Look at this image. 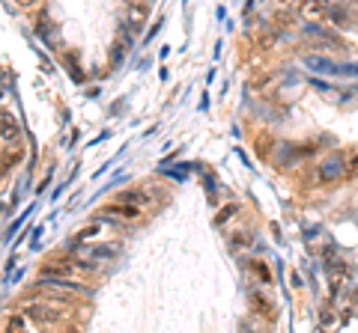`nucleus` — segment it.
Wrapping results in <instances>:
<instances>
[{"label":"nucleus","instance_id":"obj_12","mask_svg":"<svg viewBox=\"0 0 358 333\" xmlns=\"http://www.w3.org/2000/svg\"><path fill=\"white\" fill-rule=\"evenodd\" d=\"M15 3H18V6H24V9H27V6H36V3H39V0H15Z\"/></svg>","mask_w":358,"mask_h":333},{"label":"nucleus","instance_id":"obj_7","mask_svg":"<svg viewBox=\"0 0 358 333\" xmlns=\"http://www.w3.org/2000/svg\"><path fill=\"white\" fill-rule=\"evenodd\" d=\"M305 65L310 72H319V74H335L337 72V63H332L328 57H308Z\"/></svg>","mask_w":358,"mask_h":333},{"label":"nucleus","instance_id":"obj_4","mask_svg":"<svg viewBox=\"0 0 358 333\" xmlns=\"http://www.w3.org/2000/svg\"><path fill=\"white\" fill-rule=\"evenodd\" d=\"M102 212L114 214V217H120V221H126V223H135V221H140V217H144V208L135 205V203H126V199H120V203L105 205Z\"/></svg>","mask_w":358,"mask_h":333},{"label":"nucleus","instance_id":"obj_11","mask_svg":"<svg viewBox=\"0 0 358 333\" xmlns=\"http://www.w3.org/2000/svg\"><path fill=\"white\" fill-rule=\"evenodd\" d=\"M102 230V221H96V223H90V226H84V230L78 232L81 235V241H84V238H90V235H96Z\"/></svg>","mask_w":358,"mask_h":333},{"label":"nucleus","instance_id":"obj_2","mask_svg":"<svg viewBox=\"0 0 358 333\" xmlns=\"http://www.w3.org/2000/svg\"><path fill=\"white\" fill-rule=\"evenodd\" d=\"M24 316L30 321H36V325H42V327H57L63 321L60 307H45V303H27Z\"/></svg>","mask_w":358,"mask_h":333},{"label":"nucleus","instance_id":"obj_3","mask_svg":"<svg viewBox=\"0 0 358 333\" xmlns=\"http://www.w3.org/2000/svg\"><path fill=\"white\" fill-rule=\"evenodd\" d=\"M346 164H350V161H346V155H332V158H326L323 161V164H319V182H337V179H341L343 173H346V170H350V167H346Z\"/></svg>","mask_w":358,"mask_h":333},{"label":"nucleus","instance_id":"obj_13","mask_svg":"<svg viewBox=\"0 0 358 333\" xmlns=\"http://www.w3.org/2000/svg\"><path fill=\"white\" fill-rule=\"evenodd\" d=\"M346 173H352V176H355V173H358V155H355V158H352V167H350V170H346Z\"/></svg>","mask_w":358,"mask_h":333},{"label":"nucleus","instance_id":"obj_5","mask_svg":"<svg viewBox=\"0 0 358 333\" xmlns=\"http://www.w3.org/2000/svg\"><path fill=\"white\" fill-rule=\"evenodd\" d=\"M78 256H90V259H114L120 256V244H81Z\"/></svg>","mask_w":358,"mask_h":333},{"label":"nucleus","instance_id":"obj_9","mask_svg":"<svg viewBox=\"0 0 358 333\" xmlns=\"http://www.w3.org/2000/svg\"><path fill=\"white\" fill-rule=\"evenodd\" d=\"M122 199H126V203H135V205H140V208L149 205V194H144V190H126V194H122Z\"/></svg>","mask_w":358,"mask_h":333},{"label":"nucleus","instance_id":"obj_14","mask_svg":"<svg viewBox=\"0 0 358 333\" xmlns=\"http://www.w3.org/2000/svg\"><path fill=\"white\" fill-rule=\"evenodd\" d=\"M6 170H9V164H6L3 158H0V179H3V173H6Z\"/></svg>","mask_w":358,"mask_h":333},{"label":"nucleus","instance_id":"obj_8","mask_svg":"<svg viewBox=\"0 0 358 333\" xmlns=\"http://www.w3.org/2000/svg\"><path fill=\"white\" fill-rule=\"evenodd\" d=\"M129 15H131V21L140 24V21H147L149 18V6L144 3V0H129Z\"/></svg>","mask_w":358,"mask_h":333},{"label":"nucleus","instance_id":"obj_1","mask_svg":"<svg viewBox=\"0 0 358 333\" xmlns=\"http://www.w3.org/2000/svg\"><path fill=\"white\" fill-rule=\"evenodd\" d=\"M39 285H42L45 292H51L60 303H63L66 298H90V294H93L90 285L75 283L72 277H63V274H48V271L39 274Z\"/></svg>","mask_w":358,"mask_h":333},{"label":"nucleus","instance_id":"obj_10","mask_svg":"<svg viewBox=\"0 0 358 333\" xmlns=\"http://www.w3.org/2000/svg\"><path fill=\"white\" fill-rule=\"evenodd\" d=\"M6 327L9 330H24L27 327V316H9L6 319Z\"/></svg>","mask_w":358,"mask_h":333},{"label":"nucleus","instance_id":"obj_6","mask_svg":"<svg viewBox=\"0 0 358 333\" xmlns=\"http://www.w3.org/2000/svg\"><path fill=\"white\" fill-rule=\"evenodd\" d=\"M0 140L3 143H12V146H21V128L12 117H3L0 119Z\"/></svg>","mask_w":358,"mask_h":333}]
</instances>
